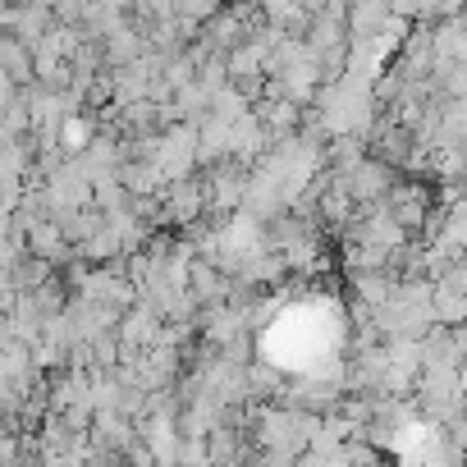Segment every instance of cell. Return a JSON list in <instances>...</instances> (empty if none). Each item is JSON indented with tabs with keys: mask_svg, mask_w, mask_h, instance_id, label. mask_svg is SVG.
I'll list each match as a JSON object with an SVG mask.
<instances>
[{
	"mask_svg": "<svg viewBox=\"0 0 467 467\" xmlns=\"http://www.w3.org/2000/svg\"><path fill=\"white\" fill-rule=\"evenodd\" d=\"M60 138H65V151H69V156H78V151L88 147V124H83V119H65Z\"/></svg>",
	"mask_w": 467,
	"mask_h": 467,
	"instance_id": "1",
	"label": "cell"
}]
</instances>
